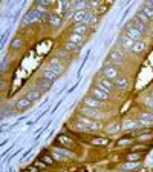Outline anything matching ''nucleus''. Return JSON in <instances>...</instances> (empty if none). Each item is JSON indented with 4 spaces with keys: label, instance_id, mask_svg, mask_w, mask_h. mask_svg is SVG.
Returning a JSON list of instances; mask_svg holds the SVG:
<instances>
[{
    "label": "nucleus",
    "instance_id": "1",
    "mask_svg": "<svg viewBox=\"0 0 153 172\" xmlns=\"http://www.w3.org/2000/svg\"><path fill=\"white\" fill-rule=\"evenodd\" d=\"M103 74H104V79H107V80H110V82H115V80L119 77V72H118L116 66H113L112 63H107V65H104Z\"/></svg>",
    "mask_w": 153,
    "mask_h": 172
},
{
    "label": "nucleus",
    "instance_id": "2",
    "mask_svg": "<svg viewBox=\"0 0 153 172\" xmlns=\"http://www.w3.org/2000/svg\"><path fill=\"white\" fill-rule=\"evenodd\" d=\"M47 69H50L52 72H55L57 76H61L66 68H64L63 62H61L58 57H54V59H50V60H49V66H47Z\"/></svg>",
    "mask_w": 153,
    "mask_h": 172
},
{
    "label": "nucleus",
    "instance_id": "3",
    "mask_svg": "<svg viewBox=\"0 0 153 172\" xmlns=\"http://www.w3.org/2000/svg\"><path fill=\"white\" fill-rule=\"evenodd\" d=\"M124 34L127 35V37H130L132 40H135V42H141V37H142V32H139L135 26H132V23L129 22L125 25V28H124Z\"/></svg>",
    "mask_w": 153,
    "mask_h": 172
},
{
    "label": "nucleus",
    "instance_id": "4",
    "mask_svg": "<svg viewBox=\"0 0 153 172\" xmlns=\"http://www.w3.org/2000/svg\"><path fill=\"white\" fill-rule=\"evenodd\" d=\"M40 17H41V14H40L38 11L31 9L29 12L24 14V17L21 19V25H29V23H34V22H37Z\"/></svg>",
    "mask_w": 153,
    "mask_h": 172
},
{
    "label": "nucleus",
    "instance_id": "5",
    "mask_svg": "<svg viewBox=\"0 0 153 172\" xmlns=\"http://www.w3.org/2000/svg\"><path fill=\"white\" fill-rule=\"evenodd\" d=\"M90 95L93 97V98H96V100H99V102H107L109 100V94L107 92H104L103 89H99L98 86L95 88H90Z\"/></svg>",
    "mask_w": 153,
    "mask_h": 172
},
{
    "label": "nucleus",
    "instance_id": "6",
    "mask_svg": "<svg viewBox=\"0 0 153 172\" xmlns=\"http://www.w3.org/2000/svg\"><path fill=\"white\" fill-rule=\"evenodd\" d=\"M80 112L81 115L87 117V118H101V114L98 112V109H93V108H87V106H81L80 108Z\"/></svg>",
    "mask_w": 153,
    "mask_h": 172
},
{
    "label": "nucleus",
    "instance_id": "7",
    "mask_svg": "<svg viewBox=\"0 0 153 172\" xmlns=\"http://www.w3.org/2000/svg\"><path fill=\"white\" fill-rule=\"evenodd\" d=\"M98 88L109 94V92H112V91L115 89V83L110 82V80H107V79H101V80L98 82Z\"/></svg>",
    "mask_w": 153,
    "mask_h": 172
},
{
    "label": "nucleus",
    "instance_id": "8",
    "mask_svg": "<svg viewBox=\"0 0 153 172\" xmlns=\"http://www.w3.org/2000/svg\"><path fill=\"white\" fill-rule=\"evenodd\" d=\"M32 106V102L31 100H28L26 97H23V98H20V100H17V103H15V108H17V111H26V109H29Z\"/></svg>",
    "mask_w": 153,
    "mask_h": 172
},
{
    "label": "nucleus",
    "instance_id": "9",
    "mask_svg": "<svg viewBox=\"0 0 153 172\" xmlns=\"http://www.w3.org/2000/svg\"><path fill=\"white\" fill-rule=\"evenodd\" d=\"M83 103H84V106H87V108H93V109H98V108H101V102H99V100H96V98H93L92 95H87V97H84Z\"/></svg>",
    "mask_w": 153,
    "mask_h": 172
},
{
    "label": "nucleus",
    "instance_id": "10",
    "mask_svg": "<svg viewBox=\"0 0 153 172\" xmlns=\"http://www.w3.org/2000/svg\"><path fill=\"white\" fill-rule=\"evenodd\" d=\"M107 59H109V63H112V65H121L122 63V56H121L119 51H112Z\"/></svg>",
    "mask_w": 153,
    "mask_h": 172
},
{
    "label": "nucleus",
    "instance_id": "11",
    "mask_svg": "<svg viewBox=\"0 0 153 172\" xmlns=\"http://www.w3.org/2000/svg\"><path fill=\"white\" fill-rule=\"evenodd\" d=\"M87 17H89L87 11H76V12L72 15V19H73L75 23H84V22L87 20Z\"/></svg>",
    "mask_w": 153,
    "mask_h": 172
},
{
    "label": "nucleus",
    "instance_id": "12",
    "mask_svg": "<svg viewBox=\"0 0 153 172\" xmlns=\"http://www.w3.org/2000/svg\"><path fill=\"white\" fill-rule=\"evenodd\" d=\"M50 82H47L46 79H40V80H37V91H40V92H46V91H49L50 89Z\"/></svg>",
    "mask_w": 153,
    "mask_h": 172
},
{
    "label": "nucleus",
    "instance_id": "13",
    "mask_svg": "<svg viewBox=\"0 0 153 172\" xmlns=\"http://www.w3.org/2000/svg\"><path fill=\"white\" fill-rule=\"evenodd\" d=\"M72 32H75V34H78V35H83V37H84V34L87 32V25H86V23H75Z\"/></svg>",
    "mask_w": 153,
    "mask_h": 172
},
{
    "label": "nucleus",
    "instance_id": "14",
    "mask_svg": "<svg viewBox=\"0 0 153 172\" xmlns=\"http://www.w3.org/2000/svg\"><path fill=\"white\" fill-rule=\"evenodd\" d=\"M119 42H121V46H122L124 49H132L133 45H135V40H132L130 37H127L125 34L119 39Z\"/></svg>",
    "mask_w": 153,
    "mask_h": 172
},
{
    "label": "nucleus",
    "instance_id": "15",
    "mask_svg": "<svg viewBox=\"0 0 153 172\" xmlns=\"http://www.w3.org/2000/svg\"><path fill=\"white\" fill-rule=\"evenodd\" d=\"M113 83H115V86L119 88V89H127V88H129V80H127L124 76H119Z\"/></svg>",
    "mask_w": 153,
    "mask_h": 172
},
{
    "label": "nucleus",
    "instance_id": "16",
    "mask_svg": "<svg viewBox=\"0 0 153 172\" xmlns=\"http://www.w3.org/2000/svg\"><path fill=\"white\" fill-rule=\"evenodd\" d=\"M61 20H63V17H61V14H50V17H49V25L50 26H60L61 25Z\"/></svg>",
    "mask_w": 153,
    "mask_h": 172
},
{
    "label": "nucleus",
    "instance_id": "17",
    "mask_svg": "<svg viewBox=\"0 0 153 172\" xmlns=\"http://www.w3.org/2000/svg\"><path fill=\"white\" fill-rule=\"evenodd\" d=\"M57 77H58L57 74H55V72H52L50 69H47V68L43 71V79H46V80H47V82H50V83H54V82L57 80Z\"/></svg>",
    "mask_w": 153,
    "mask_h": 172
},
{
    "label": "nucleus",
    "instance_id": "18",
    "mask_svg": "<svg viewBox=\"0 0 153 172\" xmlns=\"http://www.w3.org/2000/svg\"><path fill=\"white\" fill-rule=\"evenodd\" d=\"M119 131H122V126L119 125V123H110V125H107V128H106V132L107 134H116V132H119Z\"/></svg>",
    "mask_w": 153,
    "mask_h": 172
},
{
    "label": "nucleus",
    "instance_id": "19",
    "mask_svg": "<svg viewBox=\"0 0 153 172\" xmlns=\"http://www.w3.org/2000/svg\"><path fill=\"white\" fill-rule=\"evenodd\" d=\"M90 143L92 144H96V146H104V144H109L110 140L107 137H95V138L90 140Z\"/></svg>",
    "mask_w": 153,
    "mask_h": 172
},
{
    "label": "nucleus",
    "instance_id": "20",
    "mask_svg": "<svg viewBox=\"0 0 153 172\" xmlns=\"http://www.w3.org/2000/svg\"><path fill=\"white\" fill-rule=\"evenodd\" d=\"M121 126H122V131H130V129H135L138 126V121H135V120H125Z\"/></svg>",
    "mask_w": 153,
    "mask_h": 172
},
{
    "label": "nucleus",
    "instance_id": "21",
    "mask_svg": "<svg viewBox=\"0 0 153 172\" xmlns=\"http://www.w3.org/2000/svg\"><path fill=\"white\" fill-rule=\"evenodd\" d=\"M64 49L67 52H78L80 51V45H75V43H72V42H66L64 43Z\"/></svg>",
    "mask_w": 153,
    "mask_h": 172
},
{
    "label": "nucleus",
    "instance_id": "22",
    "mask_svg": "<svg viewBox=\"0 0 153 172\" xmlns=\"http://www.w3.org/2000/svg\"><path fill=\"white\" fill-rule=\"evenodd\" d=\"M83 35H78V34H75V32H70L69 34V42H72V43H75V45H80L81 46V43H83Z\"/></svg>",
    "mask_w": 153,
    "mask_h": 172
},
{
    "label": "nucleus",
    "instance_id": "23",
    "mask_svg": "<svg viewBox=\"0 0 153 172\" xmlns=\"http://www.w3.org/2000/svg\"><path fill=\"white\" fill-rule=\"evenodd\" d=\"M127 161H139L142 158V152H129L125 155Z\"/></svg>",
    "mask_w": 153,
    "mask_h": 172
},
{
    "label": "nucleus",
    "instance_id": "24",
    "mask_svg": "<svg viewBox=\"0 0 153 172\" xmlns=\"http://www.w3.org/2000/svg\"><path fill=\"white\" fill-rule=\"evenodd\" d=\"M40 95H41L40 91L32 89V91H29V92L26 94V98H28V100H31V102H35V100H38V98H40Z\"/></svg>",
    "mask_w": 153,
    "mask_h": 172
},
{
    "label": "nucleus",
    "instance_id": "25",
    "mask_svg": "<svg viewBox=\"0 0 153 172\" xmlns=\"http://www.w3.org/2000/svg\"><path fill=\"white\" fill-rule=\"evenodd\" d=\"M144 49H145V43H144V42H135V45H133V48H132V51H133L135 54H141Z\"/></svg>",
    "mask_w": 153,
    "mask_h": 172
},
{
    "label": "nucleus",
    "instance_id": "26",
    "mask_svg": "<svg viewBox=\"0 0 153 172\" xmlns=\"http://www.w3.org/2000/svg\"><path fill=\"white\" fill-rule=\"evenodd\" d=\"M151 140V131L147 129L145 132H139L138 134V141H148Z\"/></svg>",
    "mask_w": 153,
    "mask_h": 172
},
{
    "label": "nucleus",
    "instance_id": "27",
    "mask_svg": "<svg viewBox=\"0 0 153 172\" xmlns=\"http://www.w3.org/2000/svg\"><path fill=\"white\" fill-rule=\"evenodd\" d=\"M130 23H132V26H135L139 32H144V31H145V25H144V23H141L138 19H132V20H130Z\"/></svg>",
    "mask_w": 153,
    "mask_h": 172
},
{
    "label": "nucleus",
    "instance_id": "28",
    "mask_svg": "<svg viewBox=\"0 0 153 172\" xmlns=\"http://www.w3.org/2000/svg\"><path fill=\"white\" fill-rule=\"evenodd\" d=\"M40 161H43V164H46V166H52L55 160L50 157L49 154H43V155L40 157Z\"/></svg>",
    "mask_w": 153,
    "mask_h": 172
},
{
    "label": "nucleus",
    "instance_id": "29",
    "mask_svg": "<svg viewBox=\"0 0 153 172\" xmlns=\"http://www.w3.org/2000/svg\"><path fill=\"white\" fill-rule=\"evenodd\" d=\"M138 166H139V161H125V163L121 166V169L127 170V169H135V167H138Z\"/></svg>",
    "mask_w": 153,
    "mask_h": 172
},
{
    "label": "nucleus",
    "instance_id": "30",
    "mask_svg": "<svg viewBox=\"0 0 153 172\" xmlns=\"http://www.w3.org/2000/svg\"><path fill=\"white\" fill-rule=\"evenodd\" d=\"M23 46V40L20 37H15L12 42H11V49H20Z\"/></svg>",
    "mask_w": 153,
    "mask_h": 172
},
{
    "label": "nucleus",
    "instance_id": "31",
    "mask_svg": "<svg viewBox=\"0 0 153 172\" xmlns=\"http://www.w3.org/2000/svg\"><path fill=\"white\" fill-rule=\"evenodd\" d=\"M135 19H138V20H139L141 23H144V25L150 23V19H148V17H147V15H145L144 12H141V11H139V12H138V14L135 15Z\"/></svg>",
    "mask_w": 153,
    "mask_h": 172
},
{
    "label": "nucleus",
    "instance_id": "32",
    "mask_svg": "<svg viewBox=\"0 0 153 172\" xmlns=\"http://www.w3.org/2000/svg\"><path fill=\"white\" fill-rule=\"evenodd\" d=\"M54 151H57V152H60V154H63L64 157H73V154L70 152V151H67L66 147H63V146H58V147H55Z\"/></svg>",
    "mask_w": 153,
    "mask_h": 172
},
{
    "label": "nucleus",
    "instance_id": "33",
    "mask_svg": "<svg viewBox=\"0 0 153 172\" xmlns=\"http://www.w3.org/2000/svg\"><path fill=\"white\" fill-rule=\"evenodd\" d=\"M58 141H60V143H63V144H66V146H73L72 138H67L66 135H58Z\"/></svg>",
    "mask_w": 153,
    "mask_h": 172
},
{
    "label": "nucleus",
    "instance_id": "34",
    "mask_svg": "<svg viewBox=\"0 0 153 172\" xmlns=\"http://www.w3.org/2000/svg\"><path fill=\"white\" fill-rule=\"evenodd\" d=\"M87 6H89V3H86V2H76V3H73V8L76 11H86Z\"/></svg>",
    "mask_w": 153,
    "mask_h": 172
},
{
    "label": "nucleus",
    "instance_id": "35",
    "mask_svg": "<svg viewBox=\"0 0 153 172\" xmlns=\"http://www.w3.org/2000/svg\"><path fill=\"white\" fill-rule=\"evenodd\" d=\"M153 125L151 121H148V120H145V118H142V117H139L138 118V126H142V128H150Z\"/></svg>",
    "mask_w": 153,
    "mask_h": 172
},
{
    "label": "nucleus",
    "instance_id": "36",
    "mask_svg": "<svg viewBox=\"0 0 153 172\" xmlns=\"http://www.w3.org/2000/svg\"><path fill=\"white\" fill-rule=\"evenodd\" d=\"M139 11H141V12H144V14H145V15H147L150 20L153 19V9H151V8H148V6H145V5H144V6H142Z\"/></svg>",
    "mask_w": 153,
    "mask_h": 172
},
{
    "label": "nucleus",
    "instance_id": "37",
    "mask_svg": "<svg viewBox=\"0 0 153 172\" xmlns=\"http://www.w3.org/2000/svg\"><path fill=\"white\" fill-rule=\"evenodd\" d=\"M57 57H58L60 60H61V59H63V60H67V59L70 57V52H67L66 49H63V51H57Z\"/></svg>",
    "mask_w": 153,
    "mask_h": 172
},
{
    "label": "nucleus",
    "instance_id": "38",
    "mask_svg": "<svg viewBox=\"0 0 153 172\" xmlns=\"http://www.w3.org/2000/svg\"><path fill=\"white\" fill-rule=\"evenodd\" d=\"M52 158L55 160V161H64L67 157H64L63 154H60V152H57V151H54L52 152Z\"/></svg>",
    "mask_w": 153,
    "mask_h": 172
},
{
    "label": "nucleus",
    "instance_id": "39",
    "mask_svg": "<svg viewBox=\"0 0 153 172\" xmlns=\"http://www.w3.org/2000/svg\"><path fill=\"white\" fill-rule=\"evenodd\" d=\"M127 144H132V138L125 137V138H119L118 140V146H127Z\"/></svg>",
    "mask_w": 153,
    "mask_h": 172
},
{
    "label": "nucleus",
    "instance_id": "40",
    "mask_svg": "<svg viewBox=\"0 0 153 172\" xmlns=\"http://www.w3.org/2000/svg\"><path fill=\"white\" fill-rule=\"evenodd\" d=\"M147 149V147H145V144H136V146H133L132 147V152H142V151H145Z\"/></svg>",
    "mask_w": 153,
    "mask_h": 172
},
{
    "label": "nucleus",
    "instance_id": "41",
    "mask_svg": "<svg viewBox=\"0 0 153 172\" xmlns=\"http://www.w3.org/2000/svg\"><path fill=\"white\" fill-rule=\"evenodd\" d=\"M139 117H142V118H145V120H148V121L153 123V112H141Z\"/></svg>",
    "mask_w": 153,
    "mask_h": 172
},
{
    "label": "nucleus",
    "instance_id": "42",
    "mask_svg": "<svg viewBox=\"0 0 153 172\" xmlns=\"http://www.w3.org/2000/svg\"><path fill=\"white\" fill-rule=\"evenodd\" d=\"M73 128H75L76 131H89L87 126H83L81 123H75V126H73Z\"/></svg>",
    "mask_w": 153,
    "mask_h": 172
},
{
    "label": "nucleus",
    "instance_id": "43",
    "mask_svg": "<svg viewBox=\"0 0 153 172\" xmlns=\"http://www.w3.org/2000/svg\"><path fill=\"white\" fill-rule=\"evenodd\" d=\"M38 5H41V6H44V8H49V6H52V2H46V0H40V2H38Z\"/></svg>",
    "mask_w": 153,
    "mask_h": 172
},
{
    "label": "nucleus",
    "instance_id": "44",
    "mask_svg": "<svg viewBox=\"0 0 153 172\" xmlns=\"http://www.w3.org/2000/svg\"><path fill=\"white\" fill-rule=\"evenodd\" d=\"M145 105L150 106V108H153V98H147V100H145Z\"/></svg>",
    "mask_w": 153,
    "mask_h": 172
},
{
    "label": "nucleus",
    "instance_id": "45",
    "mask_svg": "<svg viewBox=\"0 0 153 172\" xmlns=\"http://www.w3.org/2000/svg\"><path fill=\"white\" fill-rule=\"evenodd\" d=\"M96 20H98V17H96L95 14H92V15H90V23H96Z\"/></svg>",
    "mask_w": 153,
    "mask_h": 172
},
{
    "label": "nucleus",
    "instance_id": "46",
    "mask_svg": "<svg viewBox=\"0 0 153 172\" xmlns=\"http://www.w3.org/2000/svg\"><path fill=\"white\" fill-rule=\"evenodd\" d=\"M6 63H8V57H5V59H3V62H2V69H5V68H6Z\"/></svg>",
    "mask_w": 153,
    "mask_h": 172
},
{
    "label": "nucleus",
    "instance_id": "47",
    "mask_svg": "<svg viewBox=\"0 0 153 172\" xmlns=\"http://www.w3.org/2000/svg\"><path fill=\"white\" fill-rule=\"evenodd\" d=\"M107 9V5H101V8H99V12H104Z\"/></svg>",
    "mask_w": 153,
    "mask_h": 172
}]
</instances>
